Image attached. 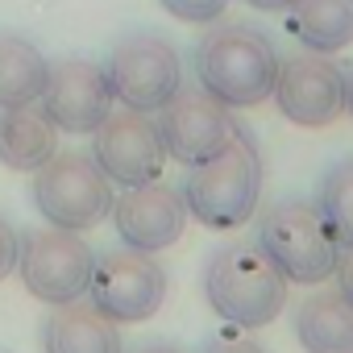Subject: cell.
<instances>
[{
    "mask_svg": "<svg viewBox=\"0 0 353 353\" xmlns=\"http://www.w3.org/2000/svg\"><path fill=\"white\" fill-rule=\"evenodd\" d=\"M274 42L241 21L216 26L196 42V79L200 88L229 108H258L270 100L279 79Z\"/></svg>",
    "mask_w": 353,
    "mask_h": 353,
    "instance_id": "6da1fadb",
    "label": "cell"
},
{
    "mask_svg": "<svg viewBox=\"0 0 353 353\" xmlns=\"http://www.w3.org/2000/svg\"><path fill=\"white\" fill-rule=\"evenodd\" d=\"M204 295L233 328H262L287 307V279L258 241H229L204 270Z\"/></svg>",
    "mask_w": 353,
    "mask_h": 353,
    "instance_id": "7a4b0ae2",
    "label": "cell"
},
{
    "mask_svg": "<svg viewBox=\"0 0 353 353\" xmlns=\"http://www.w3.org/2000/svg\"><path fill=\"white\" fill-rule=\"evenodd\" d=\"M262 200V154L241 129L221 154L192 166L183 204L204 229H237L258 212Z\"/></svg>",
    "mask_w": 353,
    "mask_h": 353,
    "instance_id": "3957f363",
    "label": "cell"
},
{
    "mask_svg": "<svg viewBox=\"0 0 353 353\" xmlns=\"http://www.w3.org/2000/svg\"><path fill=\"white\" fill-rule=\"evenodd\" d=\"M254 241L283 270V279L299 283V287H316V283L332 279L336 258H341L320 208L303 204V200H279V204L262 208Z\"/></svg>",
    "mask_w": 353,
    "mask_h": 353,
    "instance_id": "277c9868",
    "label": "cell"
},
{
    "mask_svg": "<svg viewBox=\"0 0 353 353\" xmlns=\"http://www.w3.org/2000/svg\"><path fill=\"white\" fill-rule=\"evenodd\" d=\"M112 179L92 154L67 150L34 170V204L54 229H96L112 216Z\"/></svg>",
    "mask_w": 353,
    "mask_h": 353,
    "instance_id": "5b68a950",
    "label": "cell"
},
{
    "mask_svg": "<svg viewBox=\"0 0 353 353\" xmlns=\"http://www.w3.org/2000/svg\"><path fill=\"white\" fill-rule=\"evenodd\" d=\"M96 250L75 229H30L17 241V274L26 291L50 307L88 295Z\"/></svg>",
    "mask_w": 353,
    "mask_h": 353,
    "instance_id": "8992f818",
    "label": "cell"
},
{
    "mask_svg": "<svg viewBox=\"0 0 353 353\" xmlns=\"http://www.w3.org/2000/svg\"><path fill=\"white\" fill-rule=\"evenodd\" d=\"M104 75H108V88H112V100H121L125 108H137V112H158L183 88L179 54L158 34L121 38L104 59Z\"/></svg>",
    "mask_w": 353,
    "mask_h": 353,
    "instance_id": "52a82bcc",
    "label": "cell"
},
{
    "mask_svg": "<svg viewBox=\"0 0 353 353\" xmlns=\"http://www.w3.org/2000/svg\"><path fill=\"white\" fill-rule=\"evenodd\" d=\"M88 299L117 324L150 320L166 303V270L141 250H108L92 266Z\"/></svg>",
    "mask_w": 353,
    "mask_h": 353,
    "instance_id": "ba28073f",
    "label": "cell"
},
{
    "mask_svg": "<svg viewBox=\"0 0 353 353\" xmlns=\"http://www.w3.org/2000/svg\"><path fill=\"white\" fill-rule=\"evenodd\" d=\"M158 133H162L166 158L183 166H200L212 154H221L241 133V125L229 112V104L212 100L204 88H179L158 108Z\"/></svg>",
    "mask_w": 353,
    "mask_h": 353,
    "instance_id": "9c48e42d",
    "label": "cell"
},
{
    "mask_svg": "<svg viewBox=\"0 0 353 353\" xmlns=\"http://www.w3.org/2000/svg\"><path fill=\"white\" fill-rule=\"evenodd\" d=\"M92 158L100 162V170L121 188H137V183H154L162 166H166V145L158 133V121L150 112L137 108H112L100 129L92 133Z\"/></svg>",
    "mask_w": 353,
    "mask_h": 353,
    "instance_id": "30bf717a",
    "label": "cell"
},
{
    "mask_svg": "<svg viewBox=\"0 0 353 353\" xmlns=\"http://www.w3.org/2000/svg\"><path fill=\"white\" fill-rule=\"evenodd\" d=\"M345 79H349V71L336 67L328 54L303 50V54L279 63V79H274L270 96L291 125L328 129L345 112Z\"/></svg>",
    "mask_w": 353,
    "mask_h": 353,
    "instance_id": "8fae6325",
    "label": "cell"
},
{
    "mask_svg": "<svg viewBox=\"0 0 353 353\" xmlns=\"http://www.w3.org/2000/svg\"><path fill=\"white\" fill-rule=\"evenodd\" d=\"M112 225L129 250L158 254L183 237V225H188L183 192H174L162 179L125 188V196L112 200Z\"/></svg>",
    "mask_w": 353,
    "mask_h": 353,
    "instance_id": "7c38bea8",
    "label": "cell"
},
{
    "mask_svg": "<svg viewBox=\"0 0 353 353\" xmlns=\"http://www.w3.org/2000/svg\"><path fill=\"white\" fill-rule=\"evenodd\" d=\"M38 108L63 133H96L100 121L112 112V88H108L104 67H96L88 59H63V63H54Z\"/></svg>",
    "mask_w": 353,
    "mask_h": 353,
    "instance_id": "4fadbf2b",
    "label": "cell"
},
{
    "mask_svg": "<svg viewBox=\"0 0 353 353\" xmlns=\"http://www.w3.org/2000/svg\"><path fill=\"white\" fill-rule=\"evenodd\" d=\"M42 349L46 353H125L117 320H108L92 299L59 303L42 324Z\"/></svg>",
    "mask_w": 353,
    "mask_h": 353,
    "instance_id": "5bb4252c",
    "label": "cell"
},
{
    "mask_svg": "<svg viewBox=\"0 0 353 353\" xmlns=\"http://www.w3.org/2000/svg\"><path fill=\"white\" fill-rule=\"evenodd\" d=\"M59 154V129L38 108H0V162L13 170H38Z\"/></svg>",
    "mask_w": 353,
    "mask_h": 353,
    "instance_id": "9a60e30c",
    "label": "cell"
},
{
    "mask_svg": "<svg viewBox=\"0 0 353 353\" xmlns=\"http://www.w3.org/2000/svg\"><path fill=\"white\" fill-rule=\"evenodd\" d=\"M295 336L307 353H353V303L341 291H320L295 307Z\"/></svg>",
    "mask_w": 353,
    "mask_h": 353,
    "instance_id": "2e32d148",
    "label": "cell"
},
{
    "mask_svg": "<svg viewBox=\"0 0 353 353\" xmlns=\"http://www.w3.org/2000/svg\"><path fill=\"white\" fill-rule=\"evenodd\" d=\"M50 79L46 54L21 38V34H0V108H26L38 104Z\"/></svg>",
    "mask_w": 353,
    "mask_h": 353,
    "instance_id": "e0dca14e",
    "label": "cell"
},
{
    "mask_svg": "<svg viewBox=\"0 0 353 353\" xmlns=\"http://www.w3.org/2000/svg\"><path fill=\"white\" fill-rule=\"evenodd\" d=\"M291 34L312 54H341L353 42V0H291Z\"/></svg>",
    "mask_w": 353,
    "mask_h": 353,
    "instance_id": "ac0fdd59",
    "label": "cell"
},
{
    "mask_svg": "<svg viewBox=\"0 0 353 353\" xmlns=\"http://www.w3.org/2000/svg\"><path fill=\"white\" fill-rule=\"evenodd\" d=\"M316 208H320L336 250H353V158H341L336 166H328V174L320 179Z\"/></svg>",
    "mask_w": 353,
    "mask_h": 353,
    "instance_id": "d6986e66",
    "label": "cell"
},
{
    "mask_svg": "<svg viewBox=\"0 0 353 353\" xmlns=\"http://www.w3.org/2000/svg\"><path fill=\"white\" fill-rule=\"evenodd\" d=\"M158 5H162L170 17L188 21V26H212V21L225 17L229 0H158Z\"/></svg>",
    "mask_w": 353,
    "mask_h": 353,
    "instance_id": "ffe728a7",
    "label": "cell"
},
{
    "mask_svg": "<svg viewBox=\"0 0 353 353\" xmlns=\"http://www.w3.org/2000/svg\"><path fill=\"white\" fill-rule=\"evenodd\" d=\"M200 353H266V349H262V341H254V336H245V332H221V336H212Z\"/></svg>",
    "mask_w": 353,
    "mask_h": 353,
    "instance_id": "44dd1931",
    "label": "cell"
},
{
    "mask_svg": "<svg viewBox=\"0 0 353 353\" xmlns=\"http://www.w3.org/2000/svg\"><path fill=\"white\" fill-rule=\"evenodd\" d=\"M17 241H21L17 229H13L5 216H0V279L17 270Z\"/></svg>",
    "mask_w": 353,
    "mask_h": 353,
    "instance_id": "7402d4cb",
    "label": "cell"
},
{
    "mask_svg": "<svg viewBox=\"0 0 353 353\" xmlns=\"http://www.w3.org/2000/svg\"><path fill=\"white\" fill-rule=\"evenodd\" d=\"M336 291L353 303V250H341V258H336Z\"/></svg>",
    "mask_w": 353,
    "mask_h": 353,
    "instance_id": "603a6c76",
    "label": "cell"
},
{
    "mask_svg": "<svg viewBox=\"0 0 353 353\" xmlns=\"http://www.w3.org/2000/svg\"><path fill=\"white\" fill-rule=\"evenodd\" d=\"M129 353H188V349H179V345H170V341L154 336V341H141V345H133Z\"/></svg>",
    "mask_w": 353,
    "mask_h": 353,
    "instance_id": "cb8c5ba5",
    "label": "cell"
},
{
    "mask_svg": "<svg viewBox=\"0 0 353 353\" xmlns=\"http://www.w3.org/2000/svg\"><path fill=\"white\" fill-rule=\"evenodd\" d=\"M250 9H262V13H287L291 0H245Z\"/></svg>",
    "mask_w": 353,
    "mask_h": 353,
    "instance_id": "d4e9b609",
    "label": "cell"
},
{
    "mask_svg": "<svg viewBox=\"0 0 353 353\" xmlns=\"http://www.w3.org/2000/svg\"><path fill=\"white\" fill-rule=\"evenodd\" d=\"M345 112L353 117V71H349V79H345Z\"/></svg>",
    "mask_w": 353,
    "mask_h": 353,
    "instance_id": "484cf974",
    "label": "cell"
}]
</instances>
